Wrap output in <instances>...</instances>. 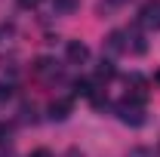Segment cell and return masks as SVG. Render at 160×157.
<instances>
[{
    "mask_svg": "<svg viewBox=\"0 0 160 157\" xmlns=\"http://www.w3.org/2000/svg\"><path fill=\"white\" fill-rule=\"evenodd\" d=\"M117 117L123 120V123H129V126H142V123H145V108H142V102L123 99L117 105Z\"/></svg>",
    "mask_w": 160,
    "mask_h": 157,
    "instance_id": "obj_1",
    "label": "cell"
},
{
    "mask_svg": "<svg viewBox=\"0 0 160 157\" xmlns=\"http://www.w3.org/2000/svg\"><path fill=\"white\" fill-rule=\"evenodd\" d=\"M139 25L148 31H160V0H148L139 13Z\"/></svg>",
    "mask_w": 160,
    "mask_h": 157,
    "instance_id": "obj_2",
    "label": "cell"
},
{
    "mask_svg": "<svg viewBox=\"0 0 160 157\" xmlns=\"http://www.w3.org/2000/svg\"><path fill=\"white\" fill-rule=\"evenodd\" d=\"M65 53H68V62H71V65H86V62H89V46H86L83 40H71Z\"/></svg>",
    "mask_w": 160,
    "mask_h": 157,
    "instance_id": "obj_3",
    "label": "cell"
},
{
    "mask_svg": "<svg viewBox=\"0 0 160 157\" xmlns=\"http://www.w3.org/2000/svg\"><path fill=\"white\" fill-rule=\"evenodd\" d=\"M34 71H37L40 77H46V80H59L62 77V71L56 68V62H52V59H37Z\"/></svg>",
    "mask_w": 160,
    "mask_h": 157,
    "instance_id": "obj_4",
    "label": "cell"
},
{
    "mask_svg": "<svg viewBox=\"0 0 160 157\" xmlns=\"http://www.w3.org/2000/svg\"><path fill=\"white\" fill-rule=\"evenodd\" d=\"M68 114H71V99H59V102L49 105V117L52 120H65Z\"/></svg>",
    "mask_w": 160,
    "mask_h": 157,
    "instance_id": "obj_5",
    "label": "cell"
},
{
    "mask_svg": "<svg viewBox=\"0 0 160 157\" xmlns=\"http://www.w3.org/2000/svg\"><path fill=\"white\" fill-rule=\"evenodd\" d=\"M123 40H126L123 31H111L108 40H105V43H108V53H123V49H126V43H123Z\"/></svg>",
    "mask_w": 160,
    "mask_h": 157,
    "instance_id": "obj_6",
    "label": "cell"
},
{
    "mask_svg": "<svg viewBox=\"0 0 160 157\" xmlns=\"http://www.w3.org/2000/svg\"><path fill=\"white\" fill-rule=\"evenodd\" d=\"M96 77H99V80H111V77H114V65H111L108 59H102L99 68H96Z\"/></svg>",
    "mask_w": 160,
    "mask_h": 157,
    "instance_id": "obj_7",
    "label": "cell"
},
{
    "mask_svg": "<svg viewBox=\"0 0 160 157\" xmlns=\"http://www.w3.org/2000/svg\"><path fill=\"white\" fill-rule=\"evenodd\" d=\"M74 96L92 99V96H96V93H92V83H89V80H77V83H74Z\"/></svg>",
    "mask_w": 160,
    "mask_h": 157,
    "instance_id": "obj_8",
    "label": "cell"
},
{
    "mask_svg": "<svg viewBox=\"0 0 160 157\" xmlns=\"http://www.w3.org/2000/svg\"><path fill=\"white\" fill-rule=\"evenodd\" d=\"M126 40H132V53H145V40H142V34L139 31H126Z\"/></svg>",
    "mask_w": 160,
    "mask_h": 157,
    "instance_id": "obj_9",
    "label": "cell"
},
{
    "mask_svg": "<svg viewBox=\"0 0 160 157\" xmlns=\"http://www.w3.org/2000/svg\"><path fill=\"white\" fill-rule=\"evenodd\" d=\"M52 6H56V13H74L77 0H52Z\"/></svg>",
    "mask_w": 160,
    "mask_h": 157,
    "instance_id": "obj_10",
    "label": "cell"
},
{
    "mask_svg": "<svg viewBox=\"0 0 160 157\" xmlns=\"http://www.w3.org/2000/svg\"><path fill=\"white\" fill-rule=\"evenodd\" d=\"M9 99H12V86H9L6 80H0V105H6Z\"/></svg>",
    "mask_w": 160,
    "mask_h": 157,
    "instance_id": "obj_11",
    "label": "cell"
},
{
    "mask_svg": "<svg viewBox=\"0 0 160 157\" xmlns=\"http://www.w3.org/2000/svg\"><path fill=\"white\" fill-rule=\"evenodd\" d=\"M126 0H102L99 3V13H108V9H117V6H123Z\"/></svg>",
    "mask_w": 160,
    "mask_h": 157,
    "instance_id": "obj_12",
    "label": "cell"
},
{
    "mask_svg": "<svg viewBox=\"0 0 160 157\" xmlns=\"http://www.w3.org/2000/svg\"><path fill=\"white\" fill-rule=\"evenodd\" d=\"M22 9H34V6H40V0H19Z\"/></svg>",
    "mask_w": 160,
    "mask_h": 157,
    "instance_id": "obj_13",
    "label": "cell"
},
{
    "mask_svg": "<svg viewBox=\"0 0 160 157\" xmlns=\"http://www.w3.org/2000/svg\"><path fill=\"white\" fill-rule=\"evenodd\" d=\"M28 157H52V151H46V148H37V151H31Z\"/></svg>",
    "mask_w": 160,
    "mask_h": 157,
    "instance_id": "obj_14",
    "label": "cell"
},
{
    "mask_svg": "<svg viewBox=\"0 0 160 157\" xmlns=\"http://www.w3.org/2000/svg\"><path fill=\"white\" fill-rule=\"evenodd\" d=\"M129 157H154V154H151L148 148H136V151H132V154H129Z\"/></svg>",
    "mask_w": 160,
    "mask_h": 157,
    "instance_id": "obj_15",
    "label": "cell"
},
{
    "mask_svg": "<svg viewBox=\"0 0 160 157\" xmlns=\"http://www.w3.org/2000/svg\"><path fill=\"white\" fill-rule=\"evenodd\" d=\"M3 136H9V126H3V123H0V142H6Z\"/></svg>",
    "mask_w": 160,
    "mask_h": 157,
    "instance_id": "obj_16",
    "label": "cell"
},
{
    "mask_svg": "<svg viewBox=\"0 0 160 157\" xmlns=\"http://www.w3.org/2000/svg\"><path fill=\"white\" fill-rule=\"evenodd\" d=\"M154 83H157V86H160V71H157V74H154Z\"/></svg>",
    "mask_w": 160,
    "mask_h": 157,
    "instance_id": "obj_17",
    "label": "cell"
},
{
    "mask_svg": "<svg viewBox=\"0 0 160 157\" xmlns=\"http://www.w3.org/2000/svg\"><path fill=\"white\" fill-rule=\"evenodd\" d=\"M68 157H77V151H68Z\"/></svg>",
    "mask_w": 160,
    "mask_h": 157,
    "instance_id": "obj_18",
    "label": "cell"
}]
</instances>
